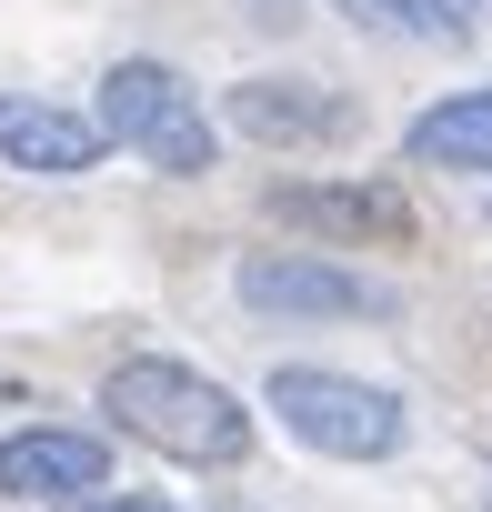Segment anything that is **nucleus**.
<instances>
[{
  "label": "nucleus",
  "instance_id": "f257e3e1",
  "mask_svg": "<svg viewBox=\"0 0 492 512\" xmlns=\"http://www.w3.org/2000/svg\"><path fill=\"white\" fill-rule=\"evenodd\" d=\"M101 412H111L131 442L171 452V462H241V452H252V412H241L211 372L161 362V352L111 362V372H101Z\"/></svg>",
  "mask_w": 492,
  "mask_h": 512
},
{
  "label": "nucleus",
  "instance_id": "f03ea898",
  "mask_svg": "<svg viewBox=\"0 0 492 512\" xmlns=\"http://www.w3.org/2000/svg\"><path fill=\"white\" fill-rule=\"evenodd\" d=\"M262 412H282V432L322 462H392L402 452V392L362 382V372H322V362H282L262 382Z\"/></svg>",
  "mask_w": 492,
  "mask_h": 512
},
{
  "label": "nucleus",
  "instance_id": "7ed1b4c3",
  "mask_svg": "<svg viewBox=\"0 0 492 512\" xmlns=\"http://www.w3.org/2000/svg\"><path fill=\"white\" fill-rule=\"evenodd\" d=\"M101 131H111V151H141V161L171 171V181L211 171V121H201L191 81L161 71V61H121V71L101 81Z\"/></svg>",
  "mask_w": 492,
  "mask_h": 512
},
{
  "label": "nucleus",
  "instance_id": "20e7f679",
  "mask_svg": "<svg viewBox=\"0 0 492 512\" xmlns=\"http://www.w3.org/2000/svg\"><path fill=\"white\" fill-rule=\"evenodd\" d=\"M231 292L252 312H272V322H382L392 312V292L342 272L332 251H252V262L231 272Z\"/></svg>",
  "mask_w": 492,
  "mask_h": 512
},
{
  "label": "nucleus",
  "instance_id": "39448f33",
  "mask_svg": "<svg viewBox=\"0 0 492 512\" xmlns=\"http://www.w3.org/2000/svg\"><path fill=\"white\" fill-rule=\"evenodd\" d=\"M0 161L41 171V181H81V171L111 161V131H101V111H61L41 91H0Z\"/></svg>",
  "mask_w": 492,
  "mask_h": 512
},
{
  "label": "nucleus",
  "instance_id": "423d86ee",
  "mask_svg": "<svg viewBox=\"0 0 492 512\" xmlns=\"http://www.w3.org/2000/svg\"><path fill=\"white\" fill-rule=\"evenodd\" d=\"M0 492H21V502H81V492H111V442H101V432H71V422L0 432Z\"/></svg>",
  "mask_w": 492,
  "mask_h": 512
},
{
  "label": "nucleus",
  "instance_id": "0eeeda50",
  "mask_svg": "<svg viewBox=\"0 0 492 512\" xmlns=\"http://www.w3.org/2000/svg\"><path fill=\"white\" fill-rule=\"evenodd\" d=\"M272 211L302 221V231H322V241H352V251L362 241H412V201L392 181H282Z\"/></svg>",
  "mask_w": 492,
  "mask_h": 512
},
{
  "label": "nucleus",
  "instance_id": "6e6552de",
  "mask_svg": "<svg viewBox=\"0 0 492 512\" xmlns=\"http://www.w3.org/2000/svg\"><path fill=\"white\" fill-rule=\"evenodd\" d=\"M231 131L241 141H342L352 101H322V81H241L231 91Z\"/></svg>",
  "mask_w": 492,
  "mask_h": 512
},
{
  "label": "nucleus",
  "instance_id": "1a4fd4ad",
  "mask_svg": "<svg viewBox=\"0 0 492 512\" xmlns=\"http://www.w3.org/2000/svg\"><path fill=\"white\" fill-rule=\"evenodd\" d=\"M402 151H412L422 171H492V81L432 101V111L402 131Z\"/></svg>",
  "mask_w": 492,
  "mask_h": 512
},
{
  "label": "nucleus",
  "instance_id": "9d476101",
  "mask_svg": "<svg viewBox=\"0 0 492 512\" xmlns=\"http://www.w3.org/2000/svg\"><path fill=\"white\" fill-rule=\"evenodd\" d=\"M332 11L362 31H402V41H462L472 31V0H332Z\"/></svg>",
  "mask_w": 492,
  "mask_h": 512
},
{
  "label": "nucleus",
  "instance_id": "9b49d317",
  "mask_svg": "<svg viewBox=\"0 0 492 512\" xmlns=\"http://www.w3.org/2000/svg\"><path fill=\"white\" fill-rule=\"evenodd\" d=\"M71 512H181V502H161V492H91V502H71Z\"/></svg>",
  "mask_w": 492,
  "mask_h": 512
}]
</instances>
